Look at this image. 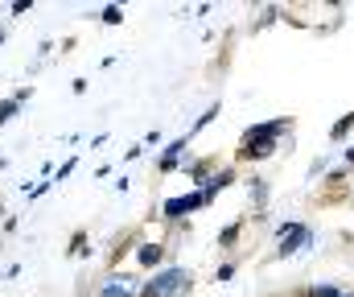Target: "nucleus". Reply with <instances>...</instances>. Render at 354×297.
Instances as JSON below:
<instances>
[{
  "mask_svg": "<svg viewBox=\"0 0 354 297\" xmlns=\"http://www.w3.org/2000/svg\"><path fill=\"white\" fill-rule=\"evenodd\" d=\"M157 260H161V248H145V252H140V264H149V269H153Z\"/></svg>",
  "mask_w": 354,
  "mask_h": 297,
  "instance_id": "obj_1",
  "label": "nucleus"
},
{
  "mask_svg": "<svg viewBox=\"0 0 354 297\" xmlns=\"http://www.w3.org/2000/svg\"><path fill=\"white\" fill-rule=\"evenodd\" d=\"M301 297H313V294H301Z\"/></svg>",
  "mask_w": 354,
  "mask_h": 297,
  "instance_id": "obj_2",
  "label": "nucleus"
}]
</instances>
